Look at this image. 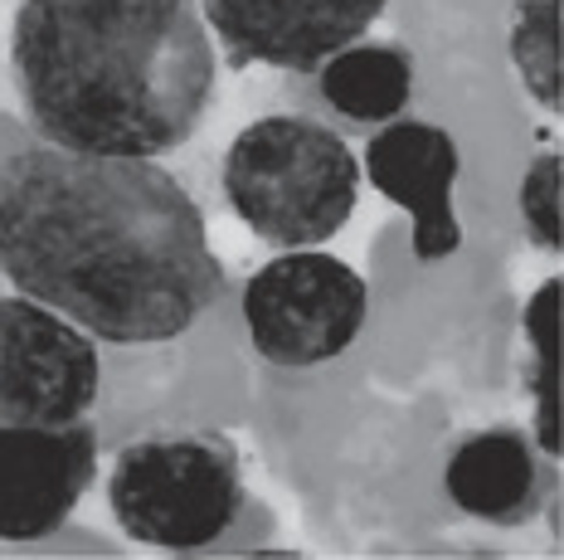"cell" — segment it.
Returning <instances> with one entry per match:
<instances>
[{
    "label": "cell",
    "instance_id": "obj_1",
    "mask_svg": "<svg viewBox=\"0 0 564 560\" xmlns=\"http://www.w3.org/2000/svg\"><path fill=\"white\" fill-rule=\"evenodd\" d=\"M0 273L112 346L175 342L225 293L205 209L166 166L50 142L0 166Z\"/></svg>",
    "mask_w": 564,
    "mask_h": 560
},
{
    "label": "cell",
    "instance_id": "obj_2",
    "mask_svg": "<svg viewBox=\"0 0 564 560\" xmlns=\"http://www.w3.org/2000/svg\"><path fill=\"white\" fill-rule=\"evenodd\" d=\"M10 78L50 147L156 161L199 132L219 54L199 0H20Z\"/></svg>",
    "mask_w": 564,
    "mask_h": 560
},
{
    "label": "cell",
    "instance_id": "obj_3",
    "mask_svg": "<svg viewBox=\"0 0 564 560\" xmlns=\"http://www.w3.org/2000/svg\"><path fill=\"white\" fill-rule=\"evenodd\" d=\"M108 507L132 541L166 556L253 551L273 531L243 483L239 443L219 429H166L132 439L112 459Z\"/></svg>",
    "mask_w": 564,
    "mask_h": 560
},
{
    "label": "cell",
    "instance_id": "obj_4",
    "mask_svg": "<svg viewBox=\"0 0 564 560\" xmlns=\"http://www.w3.org/2000/svg\"><path fill=\"white\" fill-rule=\"evenodd\" d=\"M229 209L273 249H316L350 225L360 201V161L336 127L273 112L249 122L219 166Z\"/></svg>",
    "mask_w": 564,
    "mask_h": 560
},
{
    "label": "cell",
    "instance_id": "obj_5",
    "mask_svg": "<svg viewBox=\"0 0 564 560\" xmlns=\"http://www.w3.org/2000/svg\"><path fill=\"white\" fill-rule=\"evenodd\" d=\"M370 288L346 259L288 249L243 283V326L268 366L307 370L336 360L366 326Z\"/></svg>",
    "mask_w": 564,
    "mask_h": 560
},
{
    "label": "cell",
    "instance_id": "obj_6",
    "mask_svg": "<svg viewBox=\"0 0 564 560\" xmlns=\"http://www.w3.org/2000/svg\"><path fill=\"white\" fill-rule=\"evenodd\" d=\"M102 385L84 326L34 298H0V424L64 429L88 419Z\"/></svg>",
    "mask_w": 564,
    "mask_h": 560
},
{
    "label": "cell",
    "instance_id": "obj_7",
    "mask_svg": "<svg viewBox=\"0 0 564 560\" xmlns=\"http://www.w3.org/2000/svg\"><path fill=\"white\" fill-rule=\"evenodd\" d=\"M390 0H199L215 40H225L234 68L316 74L346 44L366 40Z\"/></svg>",
    "mask_w": 564,
    "mask_h": 560
},
{
    "label": "cell",
    "instance_id": "obj_8",
    "mask_svg": "<svg viewBox=\"0 0 564 560\" xmlns=\"http://www.w3.org/2000/svg\"><path fill=\"white\" fill-rule=\"evenodd\" d=\"M98 477V424H0V541H44L78 511Z\"/></svg>",
    "mask_w": 564,
    "mask_h": 560
},
{
    "label": "cell",
    "instance_id": "obj_9",
    "mask_svg": "<svg viewBox=\"0 0 564 560\" xmlns=\"http://www.w3.org/2000/svg\"><path fill=\"white\" fill-rule=\"evenodd\" d=\"M463 171L448 127L423 118H394L366 142V176L414 219V254L423 263L463 249V225L453 209V181Z\"/></svg>",
    "mask_w": 564,
    "mask_h": 560
},
{
    "label": "cell",
    "instance_id": "obj_10",
    "mask_svg": "<svg viewBox=\"0 0 564 560\" xmlns=\"http://www.w3.org/2000/svg\"><path fill=\"white\" fill-rule=\"evenodd\" d=\"M453 507L491 527H525L555 493V459L516 424H491L467 434L443 469Z\"/></svg>",
    "mask_w": 564,
    "mask_h": 560
},
{
    "label": "cell",
    "instance_id": "obj_11",
    "mask_svg": "<svg viewBox=\"0 0 564 560\" xmlns=\"http://www.w3.org/2000/svg\"><path fill=\"white\" fill-rule=\"evenodd\" d=\"M322 98L350 122H394L414 98V54L399 44H346L316 68Z\"/></svg>",
    "mask_w": 564,
    "mask_h": 560
},
{
    "label": "cell",
    "instance_id": "obj_12",
    "mask_svg": "<svg viewBox=\"0 0 564 560\" xmlns=\"http://www.w3.org/2000/svg\"><path fill=\"white\" fill-rule=\"evenodd\" d=\"M511 64L525 93L545 112H560L564 68H560V0H516L511 15Z\"/></svg>",
    "mask_w": 564,
    "mask_h": 560
},
{
    "label": "cell",
    "instance_id": "obj_13",
    "mask_svg": "<svg viewBox=\"0 0 564 560\" xmlns=\"http://www.w3.org/2000/svg\"><path fill=\"white\" fill-rule=\"evenodd\" d=\"M560 283L545 278L540 293L531 298L525 308V332H531V352L540 360V376L531 380V395H535V443L555 459L560 453V414H555V366H560V352H555V326H560Z\"/></svg>",
    "mask_w": 564,
    "mask_h": 560
},
{
    "label": "cell",
    "instance_id": "obj_14",
    "mask_svg": "<svg viewBox=\"0 0 564 560\" xmlns=\"http://www.w3.org/2000/svg\"><path fill=\"white\" fill-rule=\"evenodd\" d=\"M521 215H525V235H531L535 249H560L564 235V219H560V151H540L531 161L521 181Z\"/></svg>",
    "mask_w": 564,
    "mask_h": 560
}]
</instances>
